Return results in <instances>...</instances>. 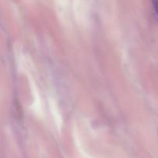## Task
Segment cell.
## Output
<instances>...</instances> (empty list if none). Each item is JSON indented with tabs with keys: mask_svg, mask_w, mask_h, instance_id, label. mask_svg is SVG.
Instances as JSON below:
<instances>
[{
	"mask_svg": "<svg viewBox=\"0 0 158 158\" xmlns=\"http://www.w3.org/2000/svg\"><path fill=\"white\" fill-rule=\"evenodd\" d=\"M152 1L153 6H154V9L155 10V12H157L158 15V0H151Z\"/></svg>",
	"mask_w": 158,
	"mask_h": 158,
	"instance_id": "cell-1",
	"label": "cell"
}]
</instances>
